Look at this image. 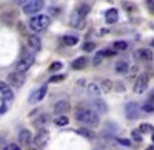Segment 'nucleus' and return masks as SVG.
Returning a JSON list of instances; mask_svg holds the SVG:
<instances>
[{
	"label": "nucleus",
	"instance_id": "f257e3e1",
	"mask_svg": "<svg viewBox=\"0 0 154 150\" xmlns=\"http://www.w3.org/2000/svg\"><path fill=\"white\" fill-rule=\"evenodd\" d=\"M75 121H79L80 124L86 127H97L100 124V118L91 108H79L75 110Z\"/></svg>",
	"mask_w": 154,
	"mask_h": 150
},
{
	"label": "nucleus",
	"instance_id": "f03ea898",
	"mask_svg": "<svg viewBox=\"0 0 154 150\" xmlns=\"http://www.w3.org/2000/svg\"><path fill=\"white\" fill-rule=\"evenodd\" d=\"M49 23H51V19H49V16H46V14H37V16L31 17V20L28 22L29 28H31L34 33H40V31L46 30V28L49 27Z\"/></svg>",
	"mask_w": 154,
	"mask_h": 150
},
{
	"label": "nucleus",
	"instance_id": "7ed1b4c3",
	"mask_svg": "<svg viewBox=\"0 0 154 150\" xmlns=\"http://www.w3.org/2000/svg\"><path fill=\"white\" fill-rule=\"evenodd\" d=\"M43 6H45L43 0H28L23 5V12L25 14H37V12H40V9H43Z\"/></svg>",
	"mask_w": 154,
	"mask_h": 150
},
{
	"label": "nucleus",
	"instance_id": "20e7f679",
	"mask_svg": "<svg viewBox=\"0 0 154 150\" xmlns=\"http://www.w3.org/2000/svg\"><path fill=\"white\" fill-rule=\"evenodd\" d=\"M148 82H149V76H148V73H142V74H139L137 79H136V84H134V93L142 94V93L148 88Z\"/></svg>",
	"mask_w": 154,
	"mask_h": 150
},
{
	"label": "nucleus",
	"instance_id": "39448f33",
	"mask_svg": "<svg viewBox=\"0 0 154 150\" xmlns=\"http://www.w3.org/2000/svg\"><path fill=\"white\" fill-rule=\"evenodd\" d=\"M6 84L11 87H16V88H20V87L25 84V73H19V71H12L8 74Z\"/></svg>",
	"mask_w": 154,
	"mask_h": 150
},
{
	"label": "nucleus",
	"instance_id": "423d86ee",
	"mask_svg": "<svg viewBox=\"0 0 154 150\" xmlns=\"http://www.w3.org/2000/svg\"><path fill=\"white\" fill-rule=\"evenodd\" d=\"M48 141H49V132L46 129H40V130L37 132V135L32 138V142H34V145L37 148L45 147L48 144Z\"/></svg>",
	"mask_w": 154,
	"mask_h": 150
},
{
	"label": "nucleus",
	"instance_id": "0eeeda50",
	"mask_svg": "<svg viewBox=\"0 0 154 150\" xmlns=\"http://www.w3.org/2000/svg\"><path fill=\"white\" fill-rule=\"evenodd\" d=\"M34 64V56L32 54H26V56H23L19 62H17V65H16V71L19 73H26Z\"/></svg>",
	"mask_w": 154,
	"mask_h": 150
},
{
	"label": "nucleus",
	"instance_id": "6e6552de",
	"mask_svg": "<svg viewBox=\"0 0 154 150\" xmlns=\"http://www.w3.org/2000/svg\"><path fill=\"white\" fill-rule=\"evenodd\" d=\"M69 108H71V104H69V101L68 99H60V101H57L56 104H54V113L56 115H65V113H68L69 111Z\"/></svg>",
	"mask_w": 154,
	"mask_h": 150
},
{
	"label": "nucleus",
	"instance_id": "1a4fd4ad",
	"mask_svg": "<svg viewBox=\"0 0 154 150\" xmlns=\"http://www.w3.org/2000/svg\"><path fill=\"white\" fill-rule=\"evenodd\" d=\"M125 113H126V118L128 119H137L140 116V108L136 102H130V104H126L125 107Z\"/></svg>",
	"mask_w": 154,
	"mask_h": 150
},
{
	"label": "nucleus",
	"instance_id": "9d476101",
	"mask_svg": "<svg viewBox=\"0 0 154 150\" xmlns=\"http://www.w3.org/2000/svg\"><path fill=\"white\" fill-rule=\"evenodd\" d=\"M46 91H48V85H42L40 88L35 90V91L29 96V99H28L29 104H37V102H40L42 99L46 96Z\"/></svg>",
	"mask_w": 154,
	"mask_h": 150
},
{
	"label": "nucleus",
	"instance_id": "9b49d317",
	"mask_svg": "<svg viewBox=\"0 0 154 150\" xmlns=\"http://www.w3.org/2000/svg\"><path fill=\"white\" fill-rule=\"evenodd\" d=\"M19 142H20V145L29 147L31 142H32V133L29 130H26V129L20 130V133H19Z\"/></svg>",
	"mask_w": 154,
	"mask_h": 150
},
{
	"label": "nucleus",
	"instance_id": "f8f14e48",
	"mask_svg": "<svg viewBox=\"0 0 154 150\" xmlns=\"http://www.w3.org/2000/svg\"><path fill=\"white\" fill-rule=\"evenodd\" d=\"M69 25H71L72 28L80 30V28H83V27H85V19H83V17H80V16L74 11L72 14H71V17H69Z\"/></svg>",
	"mask_w": 154,
	"mask_h": 150
},
{
	"label": "nucleus",
	"instance_id": "ddd939ff",
	"mask_svg": "<svg viewBox=\"0 0 154 150\" xmlns=\"http://www.w3.org/2000/svg\"><path fill=\"white\" fill-rule=\"evenodd\" d=\"M28 48L31 49V51H38V49L42 48V40H40V37L32 34L28 37Z\"/></svg>",
	"mask_w": 154,
	"mask_h": 150
},
{
	"label": "nucleus",
	"instance_id": "4468645a",
	"mask_svg": "<svg viewBox=\"0 0 154 150\" xmlns=\"http://www.w3.org/2000/svg\"><path fill=\"white\" fill-rule=\"evenodd\" d=\"M0 93H2L3 101H11V99L14 97V93H12L11 87L6 82H0Z\"/></svg>",
	"mask_w": 154,
	"mask_h": 150
},
{
	"label": "nucleus",
	"instance_id": "2eb2a0df",
	"mask_svg": "<svg viewBox=\"0 0 154 150\" xmlns=\"http://www.w3.org/2000/svg\"><path fill=\"white\" fill-rule=\"evenodd\" d=\"M105 20H106V23H109V25L116 23V22L119 20V11L116 9V8L106 9V12H105Z\"/></svg>",
	"mask_w": 154,
	"mask_h": 150
},
{
	"label": "nucleus",
	"instance_id": "dca6fc26",
	"mask_svg": "<svg viewBox=\"0 0 154 150\" xmlns=\"http://www.w3.org/2000/svg\"><path fill=\"white\" fill-rule=\"evenodd\" d=\"M93 105H94V108L97 110V111H96L97 115H99V113H102V115L108 113V105H106V102H105V101H102V99H94Z\"/></svg>",
	"mask_w": 154,
	"mask_h": 150
},
{
	"label": "nucleus",
	"instance_id": "f3484780",
	"mask_svg": "<svg viewBox=\"0 0 154 150\" xmlns=\"http://www.w3.org/2000/svg\"><path fill=\"white\" fill-rule=\"evenodd\" d=\"M86 90H88L89 96H93V97H97V96H100V94H102V90H100V87H99V84H97V82H91V84H88Z\"/></svg>",
	"mask_w": 154,
	"mask_h": 150
},
{
	"label": "nucleus",
	"instance_id": "a211bd4d",
	"mask_svg": "<svg viewBox=\"0 0 154 150\" xmlns=\"http://www.w3.org/2000/svg\"><path fill=\"white\" fill-rule=\"evenodd\" d=\"M136 56L142 60H152V51L148 48H142V49H139V51H136Z\"/></svg>",
	"mask_w": 154,
	"mask_h": 150
},
{
	"label": "nucleus",
	"instance_id": "6ab92c4d",
	"mask_svg": "<svg viewBox=\"0 0 154 150\" xmlns=\"http://www.w3.org/2000/svg\"><path fill=\"white\" fill-rule=\"evenodd\" d=\"M48 121H49V116H48V115H42V116H38L32 124H34V127H35V129L40 130V129H45V127H46Z\"/></svg>",
	"mask_w": 154,
	"mask_h": 150
},
{
	"label": "nucleus",
	"instance_id": "aec40b11",
	"mask_svg": "<svg viewBox=\"0 0 154 150\" xmlns=\"http://www.w3.org/2000/svg\"><path fill=\"white\" fill-rule=\"evenodd\" d=\"M86 65H88V59L83 57V56H82V57H77V59L72 62V68H74V70H83Z\"/></svg>",
	"mask_w": 154,
	"mask_h": 150
},
{
	"label": "nucleus",
	"instance_id": "412c9836",
	"mask_svg": "<svg viewBox=\"0 0 154 150\" xmlns=\"http://www.w3.org/2000/svg\"><path fill=\"white\" fill-rule=\"evenodd\" d=\"M114 84L109 81V79H102V82L99 84V87H100V90L102 91H103V93H109L112 88H114V87H112Z\"/></svg>",
	"mask_w": 154,
	"mask_h": 150
},
{
	"label": "nucleus",
	"instance_id": "4be33fe9",
	"mask_svg": "<svg viewBox=\"0 0 154 150\" xmlns=\"http://www.w3.org/2000/svg\"><path fill=\"white\" fill-rule=\"evenodd\" d=\"M75 132L79 133V135H82L83 138H86V139H94L96 138V133L91 129H77Z\"/></svg>",
	"mask_w": 154,
	"mask_h": 150
},
{
	"label": "nucleus",
	"instance_id": "5701e85b",
	"mask_svg": "<svg viewBox=\"0 0 154 150\" xmlns=\"http://www.w3.org/2000/svg\"><path fill=\"white\" fill-rule=\"evenodd\" d=\"M54 124H56V126H59V127H65V126H68V124H69V119L65 115H57L54 118Z\"/></svg>",
	"mask_w": 154,
	"mask_h": 150
},
{
	"label": "nucleus",
	"instance_id": "b1692460",
	"mask_svg": "<svg viewBox=\"0 0 154 150\" xmlns=\"http://www.w3.org/2000/svg\"><path fill=\"white\" fill-rule=\"evenodd\" d=\"M128 70H130V65H128V62L126 60H119L117 64H116V71L117 73H126Z\"/></svg>",
	"mask_w": 154,
	"mask_h": 150
},
{
	"label": "nucleus",
	"instance_id": "393cba45",
	"mask_svg": "<svg viewBox=\"0 0 154 150\" xmlns=\"http://www.w3.org/2000/svg\"><path fill=\"white\" fill-rule=\"evenodd\" d=\"M77 42H79V37H75V36H65L63 37V43L68 45V46L77 45Z\"/></svg>",
	"mask_w": 154,
	"mask_h": 150
},
{
	"label": "nucleus",
	"instance_id": "a878e982",
	"mask_svg": "<svg viewBox=\"0 0 154 150\" xmlns=\"http://www.w3.org/2000/svg\"><path fill=\"white\" fill-rule=\"evenodd\" d=\"M89 9H91V8H89V5H80L79 8H77V11H75V12H77V14H79L80 17H83V19H85V17H86V14L89 12Z\"/></svg>",
	"mask_w": 154,
	"mask_h": 150
},
{
	"label": "nucleus",
	"instance_id": "bb28decb",
	"mask_svg": "<svg viewBox=\"0 0 154 150\" xmlns=\"http://www.w3.org/2000/svg\"><path fill=\"white\" fill-rule=\"evenodd\" d=\"M114 49L116 51H125V49L128 48V43L125 40H117V42H114Z\"/></svg>",
	"mask_w": 154,
	"mask_h": 150
},
{
	"label": "nucleus",
	"instance_id": "cd10ccee",
	"mask_svg": "<svg viewBox=\"0 0 154 150\" xmlns=\"http://www.w3.org/2000/svg\"><path fill=\"white\" fill-rule=\"evenodd\" d=\"M139 132L140 133H152V126L151 124H140Z\"/></svg>",
	"mask_w": 154,
	"mask_h": 150
},
{
	"label": "nucleus",
	"instance_id": "c85d7f7f",
	"mask_svg": "<svg viewBox=\"0 0 154 150\" xmlns=\"http://www.w3.org/2000/svg\"><path fill=\"white\" fill-rule=\"evenodd\" d=\"M131 136H133V141H136V142H139V144L143 141V139H142V133H140L139 130H133Z\"/></svg>",
	"mask_w": 154,
	"mask_h": 150
},
{
	"label": "nucleus",
	"instance_id": "c756f323",
	"mask_svg": "<svg viewBox=\"0 0 154 150\" xmlns=\"http://www.w3.org/2000/svg\"><path fill=\"white\" fill-rule=\"evenodd\" d=\"M94 48H96V43H94V42H86V43L83 45V51L91 53V51H94Z\"/></svg>",
	"mask_w": 154,
	"mask_h": 150
},
{
	"label": "nucleus",
	"instance_id": "7c9ffc66",
	"mask_svg": "<svg viewBox=\"0 0 154 150\" xmlns=\"http://www.w3.org/2000/svg\"><path fill=\"white\" fill-rule=\"evenodd\" d=\"M123 8H125V11H128V12L136 11V5L131 3V2H123Z\"/></svg>",
	"mask_w": 154,
	"mask_h": 150
},
{
	"label": "nucleus",
	"instance_id": "2f4dec72",
	"mask_svg": "<svg viewBox=\"0 0 154 150\" xmlns=\"http://www.w3.org/2000/svg\"><path fill=\"white\" fill-rule=\"evenodd\" d=\"M103 57H105V56H103V53H102V51H99V53L96 54L94 60H93V64H94V65H100V62L103 60Z\"/></svg>",
	"mask_w": 154,
	"mask_h": 150
},
{
	"label": "nucleus",
	"instance_id": "473e14b6",
	"mask_svg": "<svg viewBox=\"0 0 154 150\" xmlns=\"http://www.w3.org/2000/svg\"><path fill=\"white\" fill-rule=\"evenodd\" d=\"M62 64L60 62H53V64H51V67H49V71H59V70H62Z\"/></svg>",
	"mask_w": 154,
	"mask_h": 150
},
{
	"label": "nucleus",
	"instance_id": "72a5a7b5",
	"mask_svg": "<svg viewBox=\"0 0 154 150\" xmlns=\"http://www.w3.org/2000/svg\"><path fill=\"white\" fill-rule=\"evenodd\" d=\"M63 79H65V74H56V76H53L49 79V82H60Z\"/></svg>",
	"mask_w": 154,
	"mask_h": 150
},
{
	"label": "nucleus",
	"instance_id": "f704fd0d",
	"mask_svg": "<svg viewBox=\"0 0 154 150\" xmlns=\"http://www.w3.org/2000/svg\"><path fill=\"white\" fill-rule=\"evenodd\" d=\"M152 110H154L152 102H146V104L143 105V111H146V113H152Z\"/></svg>",
	"mask_w": 154,
	"mask_h": 150
},
{
	"label": "nucleus",
	"instance_id": "c9c22d12",
	"mask_svg": "<svg viewBox=\"0 0 154 150\" xmlns=\"http://www.w3.org/2000/svg\"><path fill=\"white\" fill-rule=\"evenodd\" d=\"M117 142L122 144V145H126V147H131V141L130 139H125V138H117Z\"/></svg>",
	"mask_w": 154,
	"mask_h": 150
},
{
	"label": "nucleus",
	"instance_id": "e433bc0d",
	"mask_svg": "<svg viewBox=\"0 0 154 150\" xmlns=\"http://www.w3.org/2000/svg\"><path fill=\"white\" fill-rule=\"evenodd\" d=\"M6 150H22V148H20V145H17V144H9V145L6 147Z\"/></svg>",
	"mask_w": 154,
	"mask_h": 150
},
{
	"label": "nucleus",
	"instance_id": "4c0bfd02",
	"mask_svg": "<svg viewBox=\"0 0 154 150\" xmlns=\"http://www.w3.org/2000/svg\"><path fill=\"white\" fill-rule=\"evenodd\" d=\"M102 53H103V56H114L116 49H105V51H102Z\"/></svg>",
	"mask_w": 154,
	"mask_h": 150
},
{
	"label": "nucleus",
	"instance_id": "58836bf2",
	"mask_svg": "<svg viewBox=\"0 0 154 150\" xmlns=\"http://www.w3.org/2000/svg\"><path fill=\"white\" fill-rule=\"evenodd\" d=\"M14 2H16V3H19V5H25V3L28 2V0H14Z\"/></svg>",
	"mask_w": 154,
	"mask_h": 150
},
{
	"label": "nucleus",
	"instance_id": "ea45409f",
	"mask_svg": "<svg viewBox=\"0 0 154 150\" xmlns=\"http://www.w3.org/2000/svg\"><path fill=\"white\" fill-rule=\"evenodd\" d=\"M5 111H6V107H5V105H3V107H2V108H0V113H5Z\"/></svg>",
	"mask_w": 154,
	"mask_h": 150
},
{
	"label": "nucleus",
	"instance_id": "a19ab883",
	"mask_svg": "<svg viewBox=\"0 0 154 150\" xmlns=\"http://www.w3.org/2000/svg\"><path fill=\"white\" fill-rule=\"evenodd\" d=\"M146 150H154V147H152V144H151V145H149V147H148Z\"/></svg>",
	"mask_w": 154,
	"mask_h": 150
},
{
	"label": "nucleus",
	"instance_id": "79ce46f5",
	"mask_svg": "<svg viewBox=\"0 0 154 150\" xmlns=\"http://www.w3.org/2000/svg\"><path fill=\"white\" fill-rule=\"evenodd\" d=\"M28 150H38L37 147H32V148H28Z\"/></svg>",
	"mask_w": 154,
	"mask_h": 150
}]
</instances>
